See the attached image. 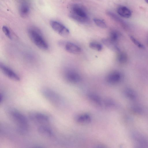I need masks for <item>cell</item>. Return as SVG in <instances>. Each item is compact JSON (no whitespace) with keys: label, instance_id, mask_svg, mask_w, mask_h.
<instances>
[{"label":"cell","instance_id":"obj_1","mask_svg":"<svg viewBox=\"0 0 148 148\" xmlns=\"http://www.w3.org/2000/svg\"><path fill=\"white\" fill-rule=\"evenodd\" d=\"M28 34L30 40L38 48L44 50L48 49V44L39 29L31 27L28 30Z\"/></svg>","mask_w":148,"mask_h":148},{"label":"cell","instance_id":"obj_2","mask_svg":"<svg viewBox=\"0 0 148 148\" xmlns=\"http://www.w3.org/2000/svg\"><path fill=\"white\" fill-rule=\"evenodd\" d=\"M12 118L16 123L18 130L20 133L24 134L28 130V124L26 118L22 114L15 110H12L10 112Z\"/></svg>","mask_w":148,"mask_h":148},{"label":"cell","instance_id":"obj_3","mask_svg":"<svg viewBox=\"0 0 148 148\" xmlns=\"http://www.w3.org/2000/svg\"><path fill=\"white\" fill-rule=\"evenodd\" d=\"M41 91L44 97L53 105L58 106L60 104V97L54 91L47 88H43Z\"/></svg>","mask_w":148,"mask_h":148},{"label":"cell","instance_id":"obj_4","mask_svg":"<svg viewBox=\"0 0 148 148\" xmlns=\"http://www.w3.org/2000/svg\"><path fill=\"white\" fill-rule=\"evenodd\" d=\"M50 24L52 29L61 36L66 37L69 35V29L61 23L56 21H51Z\"/></svg>","mask_w":148,"mask_h":148},{"label":"cell","instance_id":"obj_5","mask_svg":"<svg viewBox=\"0 0 148 148\" xmlns=\"http://www.w3.org/2000/svg\"><path fill=\"white\" fill-rule=\"evenodd\" d=\"M29 116L33 121L42 125L49 123V118L47 115L40 112H31L29 114Z\"/></svg>","mask_w":148,"mask_h":148},{"label":"cell","instance_id":"obj_6","mask_svg":"<svg viewBox=\"0 0 148 148\" xmlns=\"http://www.w3.org/2000/svg\"><path fill=\"white\" fill-rule=\"evenodd\" d=\"M72 12L73 18L78 21L81 22H85L87 21V14L81 7L75 5L72 8Z\"/></svg>","mask_w":148,"mask_h":148},{"label":"cell","instance_id":"obj_7","mask_svg":"<svg viewBox=\"0 0 148 148\" xmlns=\"http://www.w3.org/2000/svg\"><path fill=\"white\" fill-rule=\"evenodd\" d=\"M0 69L3 73L9 78L16 81H20V78L18 75L5 65L0 63Z\"/></svg>","mask_w":148,"mask_h":148},{"label":"cell","instance_id":"obj_8","mask_svg":"<svg viewBox=\"0 0 148 148\" xmlns=\"http://www.w3.org/2000/svg\"><path fill=\"white\" fill-rule=\"evenodd\" d=\"M65 77L66 80L72 83H76L81 80L80 76L76 71L73 69L67 70L65 73Z\"/></svg>","mask_w":148,"mask_h":148},{"label":"cell","instance_id":"obj_9","mask_svg":"<svg viewBox=\"0 0 148 148\" xmlns=\"http://www.w3.org/2000/svg\"><path fill=\"white\" fill-rule=\"evenodd\" d=\"M121 73L117 71L111 72L106 76V80L111 84H114L119 83L122 78Z\"/></svg>","mask_w":148,"mask_h":148},{"label":"cell","instance_id":"obj_10","mask_svg":"<svg viewBox=\"0 0 148 148\" xmlns=\"http://www.w3.org/2000/svg\"><path fill=\"white\" fill-rule=\"evenodd\" d=\"M64 48L67 51L72 54H78L81 52L80 48L75 44L70 42L65 43Z\"/></svg>","mask_w":148,"mask_h":148},{"label":"cell","instance_id":"obj_11","mask_svg":"<svg viewBox=\"0 0 148 148\" xmlns=\"http://www.w3.org/2000/svg\"><path fill=\"white\" fill-rule=\"evenodd\" d=\"M38 131L40 134L45 136L51 137L53 135L52 130L45 125H41L39 127Z\"/></svg>","mask_w":148,"mask_h":148},{"label":"cell","instance_id":"obj_12","mask_svg":"<svg viewBox=\"0 0 148 148\" xmlns=\"http://www.w3.org/2000/svg\"><path fill=\"white\" fill-rule=\"evenodd\" d=\"M102 43L107 47L114 51H119V49L116 43L109 38H103L101 40Z\"/></svg>","mask_w":148,"mask_h":148},{"label":"cell","instance_id":"obj_13","mask_svg":"<svg viewBox=\"0 0 148 148\" xmlns=\"http://www.w3.org/2000/svg\"><path fill=\"white\" fill-rule=\"evenodd\" d=\"M117 12L120 16L125 18H130L132 15L130 10L125 6H121L119 7Z\"/></svg>","mask_w":148,"mask_h":148},{"label":"cell","instance_id":"obj_14","mask_svg":"<svg viewBox=\"0 0 148 148\" xmlns=\"http://www.w3.org/2000/svg\"><path fill=\"white\" fill-rule=\"evenodd\" d=\"M29 12L30 9L27 4L23 3L21 5L19 9V13L21 17L23 18L27 17Z\"/></svg>","mask_w":148,"mask_h":148},{"label":"cell","instance_id":"obj_15","mask_svg":"<svg viewBox=\"0 0 148 148\" xmlns=\"http://www.w3.org/2000/svg\"><path fill=\"white\" fill-rule=\"evenodd\" d=\"M76 120L81 123H87L91 121V118L87 114H82L78 116L76 118Z\"/></svg>","mask_w":148,"mask_h":148},{"label":"cell","instance_id":"obj_16","mask_svg":"<svg viewBox=\"0 0 148 148\" xmlns=\"http://www.w3.org/2000/svg\"><path fill=\"white\" fill-rule=\"evenodd\" d=\"M117 60L120 63L124 64L127 62V56L123 52H119L117 56Z\"/></svg>","mask_w":148,"mask_h":148},{"label":"cell","instance_id":"obj_17","mask_svg":"<svg viewBox=\"0 0 148 148\" xmlns=\"http://www.w3.org/2000/svg\"><path fill=\"white\" fill-rule=\"evenodd\" d=\"M120 36V34L118 32L115 31H112L109 34V38L116 43L119 40Z\"/></svg>","mask_w":148,"mask_h":148},{"label":"cell","instance_id":"obj_18","mask_svg":"<svg viewBox=\"0 0 148 148\" xmlns=\"http://www.w3.org/2000/svg\"><path fill=\"white\" fill-rule=\"evenodd\" d=\"M89 46L91 49L98 51H100L102 49L101 45L96 42H91L89 44Z\"/></svg>","mask_w":148,"mask_h":148},{"label":"cell","instance_id":"obj_19","mask_svg":"<svg viewBox=\"0 0 148 148\" xmlns=\"http://www.w3.org/2000/svg\"><path fill=\"white\" fill-rule=\"evenodd\" d=\"M125 95L129 98L134 99L136 97V95L134 91L132 89L127 88L125 90Z\"/></svg>","mask_w":148,"mask_h":148},{"label":"cell","instance_id":"obj_20","mask_svg":"<svg viewBox=\"0 0 148 148\" xmlns=\"http://www.w3.org/2000/svg\"><path fill=\"white\" fill-rule=\"evenodd\" d=\"M89 99L92 102L98 105L100 104V99L97 96L94 94H90L89 96Z\"/></svg>","mask_w":148,"mask_h":148},{"label":"cell","instance_id":"obj_21","mask_svg":"<svg viewBox=\"0 0 148 148\" xmlns=\"http://www.w3.org/2000/svg\"><path fill=\"white\" fill-rule=\"evenodd\" d=\"M93 21L96 25L99 27L102 28H105L107 27L106 24L102 20L94 18Z\"/></svg>","mask_w":148,"mask_h":148},{"label":"cell","instance_id":"obj_22","mask_svg":"<svg viewBox=\"0 0 148 148\" xmlns=\"http://www.w3.org/2000/svg\"><path fill=\"white\" fill-rule=\"evenodd\" d=\"M3 32L5 35L8 38L11 39V35L10 31L8 28L5 26H3L2 27Z\"/></svg>","mask_w":148,"mask_h":148},{"label":"cell","instance_id":"obj_23","mask_svg":"<svg viewBox=\"0 0 148 148\" xmlns=\"http://www.w3.org/2000/svg\"><path fill=\"white\" fill-rule=\"evenodd\" d=\"M130 38L133 42L138 47L141 48H144V47L143 45L132 36H130Z\"/></svg>","mask_w":148,"mask_h":148},{"label":"cell","instance_id":"obj_24","mask_svg":"<svg viewBox=\"0 0 148 148\" xmlns=\"http://www.w3.org/2000/svg\"><path fill=\"white\" fill-rule=\"evenodd\" d=\"M3 94L1 93L0 95V102L1 103L3 100Z\"/></svg>","mask_w":148,"mask_h":148},{"label":"cell","instance_id":"obj_25","mask_svg":"<svg viewBox=\"0 0 148 148\" xmlns=\"http://www.w3.org/2000/svg\"><path fill=\"white\" fill-rule=\"evenodd\" d=\"M146 2L148 4V0H145Z\"/></svg>","mask_w":148,"mask_h":148}]
</instances>
